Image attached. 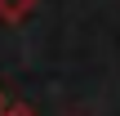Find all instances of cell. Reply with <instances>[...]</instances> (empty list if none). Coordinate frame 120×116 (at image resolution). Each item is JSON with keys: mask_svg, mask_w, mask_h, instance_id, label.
Segmentation results:
<instances>
[{"mask_svg": "<svg viewBox=\"0 0 120 116\" xmlns=\"http://www.w3.org/2000/svg\"><path fill=\"white\" fill-rule=\"evenodd\" d=\"M40 0H0V22H22Z\"/></svg>", "mask_w": 120, "mask_h": 116, "instance_id": "6da1fadb", "label": "cell"}, {"mask_svg": "<svg viewBox=\"0 0 120 116\" xmlns=\"http://www.w3.org/2000/svg\"><path fill=\"white\" fill-rule=\"evenodd\" d=\"M0 116H36L31 107H0Z\"/></svg>", "mask_w": 120, "mask_h": 116, "instance_id": "7a4b0ae2", "label": "cell"}, {"mask_svg": "<svg viewBox=\"0 0 120 116\" xmlns=\"http://www.w3.org/2000/svg\"><path fill=\"white\" fill-rule=\"evenodd\" d=\"M0 107H4V98H0Z\"/></svg>", "mask_w": 120, "mask_h": 116, "instance_id": "3957f363", "label": "cell"}]
</instances>
